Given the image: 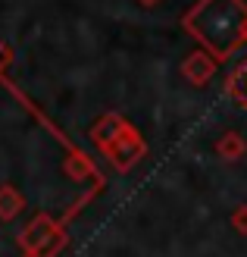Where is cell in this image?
Segmentation results:
<instances>
[{
    "instance_id": "5b68a950",
    "label": "cell",
    "mask_w": 247,
    "mask_h": 257,
    "mask_svg": "<svg viewBox=\"0 0 247 257\" xmlns=\"http://www.w3.org/2000/svg\"><path fill=\"white\" fill-rule=\"evenodd\" d=\"M219 69V60L210 54V50H191V54L181 60V79H185L188 85L194 88H203V85H210L213 82V75Z\"/></svg>"
},
{
    "instance_id": "7c38bea8",
    "label": "cell",
    "mask_w": 247,
    "mask_h": 257,
    "mask_svg": "<svg viewBox=\"0 0 247 257\" xmlns=\"http://www.w3.org/2000/svg\"><path fill=\"white\" fill-rule=\"evenodd\" d=\"M138 4H141V7H147V10H150V7H157V4H160V0H138Z\"/></svg>"
},
{
    "instance_id": "3957f363",
    "label": "cell",
    "mask_w": 247,
    "mask_h": 257,
    "mask_svg": "<svg viewBox=\"0 0 247 257\" xmlns=\"http://www.w3.org/2000/svg\"><path fill=\"white\" fill-rule=\"evenodd\" d=\"M100 154L110 160L113 170L128 173V170H135V166L147 157V141H144V135H141L132 122H128V125H125L122 132L116 135V138H113V141H110V145L103 148Z\"/></svg>"
},
{
    "instance_id": "9c48e42d",
    "label": "cell",
    "mask_w": 247,
    "mask_h": 257,
    "mask_svg": "<svg viewBox=\"0 0 247 257\" xmlns=\"http://www.w3.org/2000/svg\"><path fill=\"white\" fill-rule=\"evenodd\" d=\"M22 210H25V195L16 185L4 182L0 185V223H13Z\"/></svg>"
},
{
    "instance_id": "6da1fadb",
    "label": "cell",
    "mask_w": 247,
    "mask_h": 257,
    "mask_svg": "<svg viewBox=\"0 0 247 257\" xmlns=\"http://www.w3.org/2000/svg\"><path fill=\"white\" fill-rule=\"evenodd\" d=\"M181 29L219 63H225L247 50V4L244 0H197L181 16Z\"/></svg>"
},
{
    "instance_id": "30bf717a",
    "label": "cell",
    "mask_w": 247,
    "mask_h": 257,
    "mask_svg": "<svg viewBox=\"0 0 247 257\" xmlns=\"http://www.w3.org/2000/svg\"><path fill=\"white\" fill-rule=\"evenodd\" d=\"M231 229H235L238 235H247V204H238V207L231 210Z\"/></svg>"
},
{
    "instance_id": "ba28073f",
    "label": "cell",
    "mask_w": 247,
    "mask_h": 257,
    "mask_svg": "<svg viewBox=\"0 0 247 257\" xmlns=\"http://www.w3.org/2000/svg\"><path fill=\"white\" fill-rule=\"evenodd\" d=\"M216 154H219V160H225V163H238L244 160V154H247V141L241 132H235V128H228V132L219 135L216 141Z\"/></svg>"
},
{
    "instance_id": "8992f818",
    "label": "cell",
    "mask_w": 247,
    "mask_h": 257,
    "mask_svg": "<svg viewBox=\"0 0 247 257\" xmlns=\"http://www.w3.org/2000/svg\"><path fill=\"white\" fill-rule=\"evenodd\" d=\"M125 125H128V119L122 116V113H103V116L94 122V128H91V141H94V148L103 151Z\"/></svg>"
},
{
    "instance_id": "277c9868",
    "label": "cell",
    "mask_w": 247,
    "mask_h": 257,
    "mask_svg": "<svg viewBox=\"0 0 247 257\" xmlns=\"http://www.w3.org/2000/svg\"><path fill=\"white\" fill-rule=\"evenodd\" d=\"M63 173H66L72 182H91L100 191L107 188V179H103V173L94 166V160H91L82 148H75V145L66 151V157H63Z\"/></svg>"
},
{
    "instance_id": "52a82bcc",
    "label": "cell",
    "mask_w": 247,
    "mask_h": 257,
    "mask_svg": "<svg viewBox=\"0 0 247 257\" xmlns=\"http://www.w3.org/2000/svg\"><path fill=\"white\" fill-rule=\"evenodd\" d=\"M225 94L247 113V50H244V57L238 60V66L228 72V79H225Z\"/></svg>"
},
{
    "instance_id": "7a4b0ae2",
    "label": "cell",
    "mask_w": 247,
    "mask_h": 257,
    "mask_svg": "<svg viewBox=\"0 0 247 257\" xmlns=\"http://www.w3.org/2000/svg\"><path fill=\"white\" fill-rule=\"evenodd\" d=\"M16 245H19L22 257H57L69 245V232L57 216L41 210L25 223V229L16 235Z\"/></svg>"
},
{
    "instance_id": "8fae6325",
    "label": "cell",
    "mask_w": 247,
    "mask_h": 257,
    "mask_svg": "<svg viewBox=\"0 0 247 257\" xmlns=\"http://www.w3.org/2000/svg\"><path fill=\"white\" fill-rule=\"evenodd\" d=\"M10 60H13V54H10V47L0 41V79H4V72H7V66H10Z\"/></svg>"
}]
</instances>
